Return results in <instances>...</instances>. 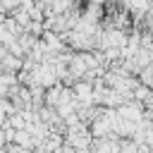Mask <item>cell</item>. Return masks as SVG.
Segmentation results:
<instances>
[{"instance_id": "cell-1", "label": "cell", "mask_w": 153, "mask_h": 153, "mask_svg": "<svg viewBox=\"0 0 153 153\" xmlns=\"http://www.w3.org/2000/svg\"><path fill=\"white\" fill-rule=\"evenodd\" d=\"M72 91H74V98L79 103H93V81L88 79H76L72 84Z\"/></svg>"}, {"instance_id": "cell-2", "label": "cell", "mask_w": 153, "mask_h": 153, "mask_svg": "<svg viewBox=\"0 0 153 153\" xmlns=\"http://www.w3.org/2000/svg\"><path fill=\"white\" fill-rule=\"evenodd\" d=\"M0 67H2V72H19L22 69V57L19 55H12L7 50L2 55V60H0Z\"/></svg>"}, {"instance_id": "cell-3", "label": "cell", "mask_w": 153, "mask_h": 153, "mask_svg": "<svg viewBox=\"0 0 153 153\" xmlns=\"http://www.w3.org/2000/svg\"><path fill=\"white\" fill-rule=\"evenodd\" d=\"M12 141L14 143H19L22 148H33V141H31V134H29V129H14V136H12Z\"/></svg>"}, {"instance_id": "cell-4", "label": "cell", "mask_w": 153, "mask_h": 153, "mask_svg": "<svg viewBox=\"0 0 153 153\" xmlns=\"http://www.w3.org/2000/svg\"><path fill=\"white\" fill-rule=\"evenodd\" d=\"M12 38H14V33H12V31H7V29L0 24V43H2V45H7Z\"/></svg>"}, {"instance_id": "cell-5", "label": "cell", "mask_w": 153, "mask_h": 153, "mask_svg": "<svg viewBox=\"0 0 153 153\" xmlns=\"http://www.w3.org/2000/svg\"><path fill=\"white\" fill-rule=\"evenodd\" d=\"M5 53H7V48H5L2 43H0V60H2V55H5Z\"/></svg>"}, {"instance_id": "cell-6", "label": "cell", "mask_w": 153, "mask_h": 153, "mask_svg": "<svg viewBox=\"0 0 153 153\" xmlns=\"http://www.w3.org/2000/svg\"><path fill=\"white\" fill-rule=\"evenodd\" d=\"M148 69H151V72H153V60H151V62H148Z\"/></svg>"}]
</instances>
